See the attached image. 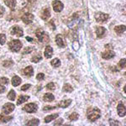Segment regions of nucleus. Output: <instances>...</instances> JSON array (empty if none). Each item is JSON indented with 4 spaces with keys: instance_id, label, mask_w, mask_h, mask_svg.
Returning <instances> with one entry per match:
<instances>
[{
    "instance_id": "obj_42",
    "label": "nucleus",
    "mask_w": 126,
    "mask_h": 126,
    "mask_svg": "<svg viewBox=\"0 0 126 126\" xmlns=\"http://www.w3.org/2000/svg\"><path fill=\"white\" fill-rule=\"evenodd\" d=\"M4 12H5L4 8H3V6H0V18L3 17V14H4Z\"/></svg>"
},
{
    "instance_id": "obj_1",
    "label": "nucleus",
    "mask_w": 126,
    "mask_h": 126,
    "mask_svg": "<svg viewBox=\"0 0 126 126\" xmlns=\"http://www.w3.org/2000/svg\"><path fill=\"white\" fill-rule=\"evenodd\" d=\"M36 37L38 38L40 42H42V43H47L48 41H50V38H49V35L47 34L46 32L43 31L41 29H38L35 32Z\"/></svg>"
},
{
    "instance_id": "obj_23",
    "label": "nucleus",
    "mask_w": 126,
    "mask_h": 126,
    "mask_svg": "<svg viewBox=\"0 0 126 126\" xmlns=\"http://www.w3.org/2000/svg\"><path fill=\"white\" fill-rule=\"evenodd\" d=\"M30 98L29 96H24V95H22V96H19V98H18V101H17V105H19V104H22L24 103V102L28 101V99Z\"/></svg>"
},
{
    "instance_id": "obj_10",
    "label": "nucleus",
    "mask_w": 126,
    "mask_h": 126,
    "mask_svg": "<svg viewBox=\"0 0 126 126\" xmlns=\"http://www.w3.org/2000/svg\"><path fill=\"white\" fill-rule=\"evenodd\" d=\"M117 111H118V114H119L120 117H125V106L122 102H120L119 104H118Z\"/></svg>"
},
{
    "instance_id": "obj_29",
    "label": "nucleus",
    "mask_w": 126,
    "mask_h": 126,
    "mask_svg": "<svg viewBox=\"0 0 126 126\" xmlns=\"http://www.w3.org/2000/svg\"><path fill=\"white\" fill-rule=\"evenodd\" d=\"M41 59H42V56L39 54V55H36V56H33L32 59H31V62H34V63H37V62H40V61H41Z\"/></svg>"
},
{
    "instance_id": "obj_17",
    "label": "nucleus",
    "mask_w": 126,
    "mask_h": 126,
    "mask_svg": "<svg viewBox=\"0 0 126 126\" xmlns=\"http://www.w3.org/2000/svg\"><path fill=\"white\" fill-rule=\"evenodd\" d=\"M23 72H24V74L25 75L26 77L30 78V77L33 76V74H34V69H33V67H32L31 66H27V67L24 69V70L23 71Z\"/></svg>"
},
{
    "instance_id": "obj_27",
    "label": "nucleus",
    "mask_w": 126,
    "mask_h": 126,
    "mask_svg": "<svg viewBox=\"0 0 126 126\" xmlns=\"http://www.w3.org/2000/svg\"><path fill=\"white\" fill-rule=\"evenodd\" d=\"M7 97H8V98L10 99L11 101H15V97H16V93H15V92L14 90H10L9 93H8Z\"/></svg>"
},
{
    "instance_id": "obj_46",
    "label": "nucleus",
    "mask_w": 126,
    "mask_h": 126,
    "mask_svg": "<svg viewBox=\"0 0 126 126\" xmlns=\"http://www.w3.org/2000/svg\"><path fill=\"white\" fill-rule=\"evenodd\" d=\"M26 40H27V41H30V42H33V40H32V38H30V37H26Z\"/></svg>"
},
{
    "instance_id": "obj_6",
    "label": "nucleus",
    "mask_w": 126,
    "mask_h": 126,
    "mask_svg": "<svg viewBox=\"0 0 126 126\" xmlns=\"http://www.w3.org/2000/svg\"><path fill=\"white\" fill-rule=\"evenodd\" d=\"M10 33H11L12 35H16V36H18V37H21L24 34L23 30L18 25L13 26V27L11 28V30H10Z\"/></svg>"
},
{
    "instance_id": "obj_37",
    "label": "nucleus",
    "mask_w": 126,
    "mask_h": 126,
    "mask_svg": "<svg viewBox=\"0 0 126 126\" xmlns=\"http://www.w3.org/2000/svg\"><path fill=\"white\" fill-rule=\"evenodd\" d=\"M36 78H37L39 81L43 80V79L45 78V74H44V73H39V74L36 76Z\"/></svg>"
},
{
    "instance_id": "obj_20",
    "label": "nucleus",
    "mask_w": 126,
    "mask_h": 126,
    "mask_svg": "<svg viewBox=\"0 0 126 126\" xmlns=\"http://www.w3.org/2000/svg\"><path fill=\"white\" fill-rule=\"evenodd\" d=\"M11 82H12V85H13L14 87H17V86H19L20 83H21V79H20L19 77L15 76L13 78H12Z\"/></svg>"
},
{
    "instance_id": "obj_7",
    "label": "nucleus",
    "mask_w": 126,
    "mask_h": 126,
    "mask_svg": "<svg viewBox=\"0 0 126 126\" xmlns=\"http://www.w3.org/2000/svg\"><path fill=\"white\" fill-rule=\"evenodd\" d=\"M15 109V105H14L13 103H5L3 106V109H2V111L4 114H9L11 112H13Z\"/></svg>"
},
{
    "instance_id": "obj_3",
    "label": "nucleus",
    "mask_w": 126,
    "mask_h": 126,
    "mask_svg": "<svg viewBox=\"0 0 126 126\" xmlns=\"http://www.w3.org/2000/svg\"><path fill=\"white\" fill-rule=\"evenodd\" d=\"M9 47L13 52H18L22 47V42L19 40H13L9 43Z\"/></svg>"
},
{
    "instance_id": "obj_2",
    "label": "nucleus",
    "mask_w": 126,
    "mask_h": 126,
    "mask_svg": "<svg viewBox=\"0 0 126 126\" xmlns=\"http://www.w3.org/2000/svg\"><path fill=\"white\" fill-rule=\"evenodd\" d=\"M100 117H101L100 110L97 109H93L92 110H90L87 113V119L92 122L96 121Z\"/></svg>"
},
{
    "instance_id": "obj_35",
    "label": "nucleus",
    "mask_w": 126,
    "mask_h": 126,
    "mask_svg": "<svg viewBox=\"0 0 126 126\" xmlns=\"http://www.w3.org/2000/svg\"><path fill=\"white\" fill-rule=\"evenodd\" d=\"M72 47H73V49H74L75 50H79V48H80V46H79V43H78V40H76V41L73 42Z\"/></svg>"
},
{
    "instance_id": "obj_16",
    "label": "nucleus",
    "mask_w": 126,
    "mask_h": 126,
    "mask_svg": "<svg viewBox=\"0 0 126 126\" xmlns=\"http://www.w3.org/2000/svg\"><path fill=\"white\" fill-rule=\"evenodd\" d=\"M53 55V49H52L51 46H47L46 47V50H45V56L46 58H50Z\"/></svg>"
},
{
    "instance_id": "obj_45",
    "label": "nucleus",
    "mask_w": 126,
    "mask_h": 126,
    "mask_svg": "<svg viewBox=\"0 0 126 126\" xmlns=\"http://www.w3.org/2000/svg\"><path fill=\"white\" fill-rule=\"evenodd\" d=\"M5 91V87L4 86H2L0 85V93H3Z\"/></svg>"
},
{
    "instance_id": "obj_40",
    "label": "nucleus",
    "mask_w": 126,
    "mask_h": 126,
    "mask_svg": "<svg viewBox=\"0 0 126 126\" xmlns=\"http://www.w3.org/2000/svg\"><path fill=\"white\" fill-rule=\"evenodd\" d=\"M30 87V84H24V86L21 87V90L22 91H26V90H28Z\"/></svg>"
},
{
    "instance_id": "obj_26",
    "label": "nucleus",
    "mask_w": 126,
    "mask_h": 126,
    "mask_svg": "<svg viewBox=\"0 0 126 126\" xmlns=\"http://www.w3.org/2000/svg\"><path fill=\"white\" fill-rule=\"evenodd\" d=\"M50 64H51V66H54V67H59V66H61V61L59 60L58 58L53 59V60L50 62Z\"/></svg>"
},
{
    "instance_id": "obj_38",
    "label": "nucleus",
    "mask_w": 126,
    "mask_h": 126,
    "mask_svg": "<svg viewBox=\"0 0 126 126\" xmlns=\"http://www.w3.org/2000/svg\"><path fill=\"white\" fill-rule=\"evenodd\" d=\"M49 26H50V27L51 28L52 30H54L55 29H56V25L54 24V20L53 19H51L50 22H49Z\"/></svg>"
},
{
    "instance_id": "obj_21",
    "label": "nucleus",
    "mask_w": 126,
    "mask_h": 126,
    "mask_svg": "<svg viewBox=\"0 0 126 126\" xmlns=\"http://www.w3.org/2000/svg\"><path fill=\"white\" fill-rule=\"evenodd\" d=\"M114 31L116 32L118 34H121L125 31V25H118L115 26Z\"/></svg>"
},
{
    "instance_id": "obj_4",
    "label": "nucleus",
    "mask_w": 126,
    "mask_h": 126,
    "mask_svg": "<svg viewBox=\"0 0 126 126\" xmlns=\"http://www.w3.org/2000/svg\"><path fill=\"white\" fill-rule=\"evenodd\" d=\"M94 17L96 21L98 22V23H105L109 19V15L102 13V12H97V13L95 14Z\"/></svg>"
},
{
    "instance_id": "obj_8",
    "label": "nucleus",
    "mask_w": 126,
    "mask_h": 126,
    "mask_svg": "<svg viewBox=\"0 0 126 126\" xmlns=\"http://www.w3.org/2000/svg\"><path fill=\"white\" fill-rule=\"evenodd\" d=\"M34 16L30 13H25L24 15L22 16V20L24 24H30L34 21Z\"/></svg>"
},
{
    "instance_id": "obj_24",
    "label": "nucleus",
    "mask_w": 126,
    "mask_h": 126,
    "mask_svg": "<svg viewBox=\"0 0 126 126\" xmlns=\"http://www.w3.org/2000/svg\"><path fill=\"white\" fill-rule=\"evenodd\" d=\"M62 91L65 93H72V92H73V87L71 86L70 84L66 83L62 87Z\"/></svg>"
},
{
    "instance_id": "obj_28",
    "label": "nucleus",
    "mask_w": 126,
    "mask_h": 126,
    "mask_svg": "<svg viewBox=\"0 0 126 126\" xmlns=\"http://www.w3.org/2000/svg\"><path fill=\"white\" fill-rule=\"evenodd\" d=\"M39 124H40L39 119H31L30 121L28 122V123H26V125H34V126H35V125H38Z\"/></svg>"
},
{
    "instance_id": "obj_34",
    "label": "nucleus",
    "mask_w": 126,
    "mask_h": 126,
    "mask_svg": "<svg viewBox=\"0 0 126 126\" xmlns=\"http://www.w3.org/2000/svg\"><path fill=\"white\" fill-rule=\"evenodd\" d=\"M46 88L49 89V90H55V89H56V85H55L53 82L48 83L47 86H46Z\"/></svg>"
},
{
    "instance_id": "obj_11",
    "label": "nucleus",
    "mask_w": 126,
    "mask_h": 126,
    "mask_svg": "<svg viewBox=\"0 0 126 126\" xmlns=\"http://www.w3.org/2000/svg\"><path fill=\"white\" fill-rule=\"evenodd\" d=\"M102 56L103 59H105V60H109V59H112L113 57H114L115 52H113V50H106V51L103 52L102 54Z\"/></svg>"
},
{
    "instance_id": "obj_36",
    "label": "nucleus",
    "mask_w": 126,
    "mask_h": 126,
    "mask_svg": "<svg viewBox=\"0 0 126 126\" xmlns=\"http://www.w3.org/2000/svg\"><path fill=\"white\" fill-rule=\"evenodd\" d=\"M0 82L2 85H7L9 83V79L7 78H0Z\"/></svg>"
},
{
    "instance_id": "obj_30",
    "label": "nucleus",
    "mask_w": 126,
    "mask_h": 126,
    "mask_svg": "<svg viewBox=\"0 0 126 126\" xmlns=\"http://www.w3.org/2000/svg\"><path fill=\"white\" fill-rule=\"evenodd\" d=\"M14 62L12 60H9V61H5V62H3V66L4 67H9V66H13Z\"/></svg>"
},
{
    "instance_id": "obj_32",
    "label": "nucleus",
    "mask_w": 126,
    "mask_h": 126,
    "mask_svg": "<svg viewBox=\"0 0 126 126\" xmlns=\"http://www.w3.org/2000/svg\"><path fill=\"white\" fill-rule=\"evenodd\" d=\"M125 58H123L120 60V62H119V64H118V66H119V69H123V68H125Z\"/></svg>"
},
{
    "instance_id": "obj_22",
    "label": "nucleus",
    "mask_w": 126,
    "mask_h": 126,
    "mask_svg": "<svg viewBox=\"0 0 126 126\" xmlns=\"http://www.w3.org/2000/svg\"><path fill=\"white\" fill-rule=\"evenodd\" d=\"M58 116H59L58 113H54V114L48 115V116H46L45 118V122H46V123H50V122H51L53 119H56Z\"/></svg>"
},
{
    "instance_id": "obj_5",
    "label": "nucleus",
    "mask_w": 126,
    "mask_h": 126,
    "mask_svg": "<svg viewBox=\"0 0 126 126\" xmlns=\"http://www.w3.org/2000/svg\"><path fill=\"white\" fill-rule=\"evenodd\" d=\"M38 109V106L36 103H28L26 104L25 106L23 108V110H24L27 113H35Z\"/></svg>"
},
{
    "instance_id": "obj_39",
    "label": "nucleus",
    "mask_w": 126,
    "mask_h": 126,
    "mask_svg": "<svg viewBox=\"0 0 126 126\" xmlns=\"http://www.w3.org/2000/svg\"><path fill=\"white\" fill-rule=\"evenodd\" d=\"M31 51H32V48H31V47H26V48L24 50L23 53H24V54H29V53H30Z\"/></svg>"
},
{
    "instance_id": "obj_12",
    "label": "nucleus",
    "mask_w": 126,
    "mask_h": 126,
    "mask_svg": "<svg viewBox=\"0 0 126 126\" xmlns=\"http://www.w3.org/2000/svg\"><path fill=\"white\" fill-rule=\"evenodd\" d=\"M56 44H57V46L61 48H63L66 46V44H65V42H64V39H63L62 34H60L56 36Z\"/></svg>"
},
{
    "instance_id": "obj_41",
    "label": "nucleus",
    "mask_w": 126,
    "mask_h": 126,
    "mask_svg": "<svg viewBox=\"0 0 126 126\" xmlns=\"http://www.w3.org/2000/svg\"><path fill=\"white\" fill-rule=\"evenodd\" d=\"M109 125H119V123L118 121H114V120H113V119H110L109 120Z\"/></svg>"
},
{
    "instance_id": "obj_18",
    "label": "nucleus",
    "mask_w": 126,
    "mask_h": 126,
    "mask_svg": "<svg viewBox=\"0 0 126 126\" xmlns=\"http://www.w3.org/2000/svg\"><path fill=\"white\" fill-rule=\"evenodd\" d=\"M5 4L11 10H14L16 7V0H4Z\"/></svg>"
},
{
    "instance_id": "obj_25",
    "label": "nucleus",
    "mask_w": 126,
    "mask_h": 126,
    "mask_svg": "<svg viewBox=\"0 0 126 126\" xmlns=\"http://www.w3.org/2000/svg\"><path fill=\"white\" fill-rule=\"evenodd\" d=\"M13 119V117L11 116H3V115H0V124L7 123V122L10 121Z\"/></svg>"
},
{
    "instance_id": "obj_44",
    "label": "nucleus",
    "mask_w": 126,
    "mask_h": 126,
    "mask_svg": "<svg viewBox=\"0 0 126 126\" xmlns=\"http://www.w3.org/2000/svg\"><path fill=\"white\" fill-rule=\"evenodd\" d=\"M56 109V107H50V106H46L44 107L43 110L44 111H46V110H51V109Z\"/></svg>"
},
{
    "instance_id": "obj_13",
    "label": "nucleus",
    "mask_w": 126,
    "mask_h": 126,
    "mask_svg": "<svg viewBox=\"0 0 126 126\" xmlns=\"http://www.w3.org/2000/svg\"><path fill=\"white\" fill-rule=\"evenodd\" d=\"M105 34H106V30H105V28L102 27V26H99V27L97 28L96 34H97V37L98 38V39L103 37V36L105 35Z\"/></svg>"
},
{
    "instance_id": "obj_19",
    "label": "nucleus",
    "mask_w": 126,
    "mask_h": 126,
    "mask_svg": "<svg viewBox=\"0 0 126 126\" xmlns=\"http://www.w3.org/2000/svg\"><path fill=\"white\" fill-rule=\"evenodd\" d=\"M43 99H44L45 102H52V101L55 99V97H54V95L52 94V93H46V94L44 95Z\"/></svg>"
},
{
    "instance_id": "obj_14",
    "label": "nucleus",
    "mask_w": 126,
    "mask_h": 126,
    "mask_svg": "<svg viewBox=\"0 0 126 126\" xmlns=\"http://www.w3.org/2000/svg\"><path fill=\"white\" fill-rule=\"evenodd\" d=\"M71 103H72V99H64L58 103V107L65 109V108H67L71 104Z\"/></svg>"
},
{
    "instance_id": "obj_15",
    "label": "nucleus",
    "mask_w": 126,
    "mask_h": 126,
    "mask_svg": "<svg viewBox=\"0 0 126 126\" xmlns=\"http://www.w3.org/2000/svg\"><path fill=\"white\" fill-rule=\"evenodd\" d=\"M50 17V10L49 8H46V9H45L43 11H42L41 19L43 20H47Z\"/></svg>"
},
{
    "instance_id": "obj_31",
    "label": "nucleus",
    "mask_w": 126,
    "mask_h": 126,
    "mask_svg": "<svg viewBox=\"0 0 126 126\" xmlns=\"http://www.w3.org/2000/svg\"><path fill=\"white\" fill-rule=\"evenodd\" d=\"M78 118H79L78 113H72V114L69 116V119H70V120H72V121H74V120H77V119H78Z\"/></svg>"
},
{
    "instance_id": "obj_33",
    "label": "nucleus",
    "mask_w": 126,
    "mask_h": 126,
    "mask_svg": "<svg viewBox=\"0 0 126 126\" xmlns=\"http://www.w3.org/2000/svg\"><path fill=\"white\" fill-rule=\"evenodd\" d=\"M6 41V36L4 34H0V44L3 46V45L5 44Z\"/></svg>"
},
{
    "instance_id": "obj_9",
    "label": "nucleus",
    "mask_w": 126,
    "mask_h": 126,
    "mask_svg": "<svg viewBox=\"0 0 126 126\" xmlns=\"http://www.w3.org/2000/svg\"><path fill=\"white\" fill-rule=\"evenodd\" d=\"M52 7H53V9L55 12L59 13V12H61L63 9L64 5H63V3L61 1H59V0H55V1L52 2Z\"/></svg>"
},
{
    "instance_id": "obj_43",
    "label": "nucleus",
    "mask_w": 126,
    "mask_h": 126,
    "mask_svg": "<svg viewBox=\"0 0 126 126\" xmlns=\"http://www.w3.org/2000/svg\"><path fill=\"white\" fill-rule=\"evenodd\" d=\"M62 123H63V119H59L56 122H55L54 125H62Z\"/></svg>"
}]
</instances>
